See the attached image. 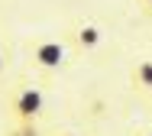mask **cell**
<instances>
[{
  "label": "cell",
  "mask_w": 152,
  "mask_h": 136,
  "mask_svg": "<svg viewBox=\"0 0 152 136\" xmlns=\"http://www.w3.org/2000/svg\"><path fill=\"white\" fill-rule=\"evenodd\" d=\"M45 107V97L39 88H23L16 97H13V117L16 123H36V117L42 113Z\"/></svg>",
  "instance_id": "6da1fadb"
},
{
  "label": "cell",
  "mask_w": 152,
  "mask_h": 136,
  "mask_svg": "<svg viewBox=\"0 0 152 136\" xmlns=\"http://www.w3.org/2000/svg\"><path fill=\"white\" fill-rule=\"evenodd\" d=\"M32 62H36L39 68H45V71H55V68L65 65V45L55 42V39L36 42V45H32Z\"/></svg>",
  "instance_id": "7a4b0ae2"
},
{
  "label": "cell",
  "mask_w": 152,
  "mask_h": 136,
  "mask_svg": "<svg viewBox=\"0 0 152 136\" xmlns=\"http://www.w3.org/2000/svg\"><path fill=\"white\" fill-rule=\"evenodd\" d=\"M133 88L142 91V94H152V58H139L133 65Z\"/></svg>",
  "instance_id": "3957f363"
},
{
  "label": "cell",
  "mask_w": 152,
  "mask_h": 136,
  "mask_svg": "<svg viewBox=\"0 0 152 136\" xmlns=\"http://www.w3.org/2000/svg\"><path fill=\"white\" fill-rule=\"evenodd\" d=\"M100 29L94 26V23H84V26H78V33H75V42L81 45V49H97L100 45Z\"/></svg>",
  "instance_id": "277c9868"
},
{
  "label": "cell",
  "mask_w": 152,
  "mask_h": 136,
  "mask_svg": "<svg viewBox=\"0 0 152 136\" xmlns=\"http://www.w3.org/2000/svg\"><path fill=\"white\" fill-rule=\"evenodd\" d=\"M7 136H42V133H39L36 123H13V126L7 130Z\"/></svg>",
  "instance_id": "5b68a950"
},
{
  "label": "cell",
  "mask_w": 152,
  "mask_h": 136,
  "mask_svg": "<svg viewBox=\"0 0 152 136\" xmlns=\"http://www.w3.org/2000/svg\"><path fill=\"white\" fill-rule=\"evenodd\" d=\"M139 3H142V10H146V13H152V0H139Z\"/></svg>",
  "instance_id": "8992f818"
},
{
  "label": "cell",
  "mask_w": 152,
  "mask_h": 136,
  "mask_svg": "<svg viewBox=\"0 0 152 136\" xmlns=\"http://www.w3.org/2000/svg\"><path fill=\"white\" fill-rule=\"evenodd\" d=\"M7 71V58H3V52H0V75Z\"/></svg>",
  "instance_id": "52a82bcc"
},
{
  "label": "cell",
  "mask_w": 152,
  "mask_h": 136,
  "mask_svg": "<svg viewBox=\"0 0 152 136\" xmlns=\"http://www.w3.org/2000/svg\"><path fill=\"white\" fill-rule=\"evenodd\" d=\"M142 136H152V133H142Z\"/></svg>",
  "instance_id": "ba28073f"
}]
</instances>
